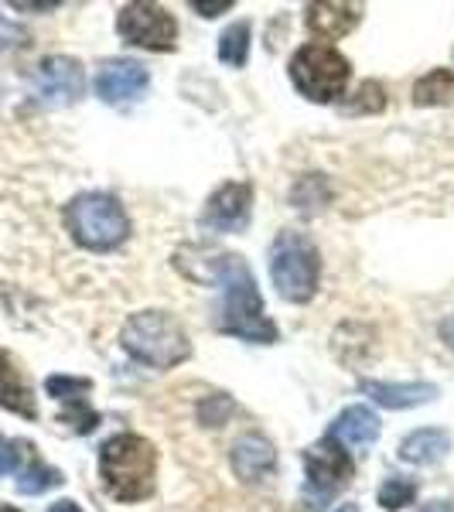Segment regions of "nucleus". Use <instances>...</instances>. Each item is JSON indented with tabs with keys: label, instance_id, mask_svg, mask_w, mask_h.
<instances>
[{
	"label": "nucleus",
	"instance_id": "obj_16",
	"mask_svg": "<svg viewBox=\"0 0 454 512\" xmlns=\"http://www.w3.org/2000/svg\"><path fill=\"white\" fill-rule=\"evenodd\" d=\"M396 451H400V458L410 461V465H437V461L448 458L451 434L441 431V427H424V431H414L410 437H403Z\"/></svg>",
	"mask_w": 454,
	"mask_h": 512
},
{
	"label": "nucleus",
	"instance_id": "obj_25",
	"mask_svg": "<svg viewBox=\"0 0 454 512\" xmlns=\"http://www.w3.org/2000/svg\"><path fill=\"white\" fill-rule=\"evenodd\" d=\"M233 414V403L226 400V396H209V400L198 407V417H202V424L205 427H222L226 424V417Z\"/></svg>",
	"mask_w": 454,
	"mask_h": 512
},
{
	"label": "nucleus",
	"instance_id": "obj_4",
	"mask_svg": "<svg viewBox=\"0 0 454 512\" xmlns=\"http://www.w3.org/2000/svg\"><path fill=\"white\" fill-rule=\"evenodd\" d=\"M65 229H69L82 250L106 253V250H117L123 239H127L130 219L113 195L86 192L65 205Z\"/></svg>",
	"mask_w": 454,
	"mask_h": 512
},
{
	"label": "nucleus",
	"instance_id": "obj_21",
	"mask_svg": "<svg viewBox=\"0 0 454 512\" xmlns=\"http://www.w3.org/2000/svg\"><path fill=\"white\" fill-rule=\"evenodd\" d=\"M417 499V482L414 478H386L379 489V506L383 509H403Z\"/></svg>",
	"mask_w": 454,
	"mask_h": 512
},
{
	"label": "nucleus",
	"instance_id": "obj_8",
	"mask_svg": "<svg viewBox=\"0 0 454 512\" xmlns=\"http://www.w3.org/2000/svg\"><path fill=\"white\" fill-rule=\"evenodd\" d=\"M31 89H35L38 103L69 106V103H76L82 96V89H86V72H82V65L76 59H69V55H52V59H45L35 69Z\"/></svg>",
	"mask_w": 454,
	"mask_h": 512
},
{
	"label": "nucleus",
	"instance_id": "obj_31",
	"mask_svg": "<svg viewBox=\"0 0 454 512\" xmlns=\"http://www.w3.org/2000/svg\"><path fill=\"white\" fill-rule=\"evenodd\" d=\"M338 512H359L356 506H342V509H338Z\"/></svg>",
	"mask_w": 454,
	"mask_h": 512
},
{
	"label": "nucleus",
	"instance_id": "obj_2",
	"mask_svg": "<svg viewBox=\"0 0 454 512\" xmlns=\"http://www.w3.org/2000/svg\"><path fill=\"white\" fill-rule=\"evenodd\" d=\"M99 475L117 502H140L154 492L158 451L137 434H117L99 448Z\"/></svg>",
	"mask_w": 454,
	"mask_h": 512
},
{
	"label": "nucleus",
	"instance_id": "obj_19",
	"mask_svg": "<svg viewBox=\"0 0 454 512\" xmlns=\"http://www.w3.org/2000/svg\"><path fill=\"white\" fill-rule=\"evenodd\" d=\"M62 482H65V478H62L59 468L41 465L38 458H31V465L18 472V492L21 495H41V492H48V489H59Z\"/></svg>",
	"mask_w": 454,
	"mask_h": 512
},
{
	"label": "nucleus",
	"instance_id": "obj_11",
	"mask_svg": "<svg viewBox=\"0 0 454 512\" xmlns=\"http://www.w3.org/2000/svg\"><path fill=\"white\" fill-rule=\"evenodd\" d=\"M147 86H151L147 69L130 59H110L99 65V72H96V96L110 106L134 103V99L147 93Z\"/></svg>",
	"mask_w": 454,
	"mask_h": 512
},
{
	"label": "nucleus",
	"instance_id": "obj_9",
	"mask_svg": "<svg viewBox=\"0 0 454 512\" xmlns=\"http://www.w3.org/2000/svg\"><path fill=\"white\" fill-rule=\"evenodd\" d=\"M304 472H308V489L318 492L321 499H328L338 485L349 482L352 461L335 437H325V441L311 444V448L304 451Z\"/></svg>",
	"mask_w": 454,
	"mask_h": 512
},
{
	"label": "nucleus",
	"instance_id": "obj_29",
	"mask_svg": "<svg viewBox=\"0 0 454 512\" xmlns=\"http://www.w3.org/2000/svg\"><path fill=\"white\" fill-rule=\"evenodd\" d=\"M441 338H444V345L454 352V315H448L441 321Z\"/></svg>",
	"mask_w": 454,
	"mask_h": 512
},
{
	"label": "nucleus",
	"instance_id": "obj_26",
	"mask_svg": "<svg viewBox=\"0 0 454 512\" xmlns=\"http://www.w3.org/2000/svg\"><path fill=\"white\" fill-rule=\"evenodd\" d=\"M31 448L24 441H0V472H18L21 458Z\"/></svg>",
	"mask_w": 454,
	"mask_h": 512
},
{
	"label": "nucleus",
	"instance_id": "obj_17",
	"mask_svg": "<svg viewBox=\"0 0 454 512\" xmlns=\"http://www.w3.org/2000/svg\"><path fill=\"white\" fill-rule=\"evenodd\" d=\"M328 437H335L338 444H349V448H366L379 437V420L369 407H345L335 417Z\"/></svg>",
	"mask_w": 454,
	"mask_h": 512
},
{
	"label": "nucleus",
	"instance_id": "obj_12",
	"mask_svg": "<svg viewBox=\"0 0 454 512\" xmlns=\"http://www.w3.org/2000/svg\"><path fill=\"white\" fill-rule=\"evenodd\" d=\"M229 465H233V472H236L239 482L260 485V482H267V478H274V472H277V451H274V444H270L267 437L243 434L233 444V451H229Z\"/></svg>",
	"mask_w": 454,
	"mask_h": 512
},
{
	"label": "nucleus",
	"instance_id": "obj_13",
	"mask_svg": "<svg viewBox=\"0 0 454 512\" xmlns=\"http://www.w3.org/2000/svg\"><path fill=\"white\" fill-rule=\"evenodd\" d=\"M362 18L359 4H342V0H321V4H308V31L321 41L345 38Z\"/></svg>",
	"mask_w": 454,
	"mask_h": 512
},
{
	"label": "nucleus",
	"instance_id": "obj_22",
	"mask_svg": "<svg viewBox=\"0 0 454 512\" xmlns=\"http://www.w3.org/2000/svg\"><path fill=\"white\" fill-rule=\"evenodd\" d=\"M383 106H386L383 86H379V82H362V86L356 89V96H352L342 110L352 113V117H359V113H379Z\"/></svg>",
	"mask_w": 454,
	"mask_h": 512
},
{
	"label": "nucleus",
	"instance_id": "obj_6",
	"mask_svg": "<svg viewBox=\"0 0 454 512\" xmlns=\"http://www.w3.org/2000/svg\"><path fill=\"white\" fill-rule=\"evenodd\" d=\"M349 76V59L328 45H304L291 59V79L297 93L311 99V103H332L335 96H342L345 86H349Z\"/></svg>",
	"mask_w": 454,
	"mask_h": 512
},
{
	"label": "nucleus",
	"instance_id": "obj_5",
	"mask_svg": "<svg viewBox=\"0 0 454 512\" xmlns=\"http://www.w3.org/2000/svg\"><path fill=\"white\" fill-rule=\"evenodd\" d=\"M270 277H274V287L284 301L291 304L311 301L321 280L318 246L304 233H294V229L280 233L274 239V246H270Z\"/></svg>",
	"mask_w": 454,
	"mask_h": 512
},
{
	"label": "nucleus",
	"instance_id": "obj_15",
	"mask_svg": "<svg viewBox=\"0 0 454 512\" xmlns=\"http://www.w3.org/2000/svg\"><path fill=\"white\" fill-rule=\"evenodd\" d=\"M359 390L373 396V403L386 410H410L420 403H431L437 396V386L431 383H373V379H362Z\"/></svg>",
	"mask_w": 454,
	"mask_h": 512
},
{
	"label": "nucleus",
	"instance_id": "obj_27",
	"mask_svg": "<svg viewBox=\"0 0 454 512\" xmlns=\"http://www.w3.org/2000/svg\"><path fill=\"white\" fill-rule=\"evenodd\" d=\"M236 0H192V11H198L202 18H219V14L233 11Z\"/></svg>",
	"mask_w": 454,
	"mask_h": 512
},
{
	"label": "nucleus",
	"instance_id": "obj_1",
	"mask_svg": "<svg viewBox=\"0 0 454 512\" xmlns=\"http://www.w3.org/2000/svg\"><path fill=\"white\" fill-rule=\"evenodd\" d=\"M205 260L202 270L192 277L198 284H219L226 291V301H222V318L219 328L236 338H246V342H260V345H274L277 342V328L274 321L263 311V297L257 291V280H253V270L246 267L243 256L233 253H216V250H202Z\"/></svg>",
	"mask_w": 454,
	"mask_h": 512
},
{
	"label": "nucleus",
	"instance_id": "obj_32",
	"mask_svg": "<svg viewBox=\"0 0 454 512\" xmlns=\"http://www.w3.org/2000/svg\"><path fill=\"white\" fill-rule=\"evenodd\" d=\"M0 512H21V509H14V506H0Z\"/></svg>",
	"mask_w": 454,
	"mask_h": 512
},
{
	"label": "nucleus",
	"instance_id": "obj_24",
	"mask_svg": "<svg viewBox=\"0 0 454 512\" xmlns=\"http://www.w3.org/2000/svg\"><path fill=\"white\" fill-rule=\"evenodd\" d=\"M62 420H65V424H72V427H76L79 434H89V431H93V427L99 424L96 410L89 407L86 400H72L69 407L62 410Z\"/></svg>",
	"mask_w": 454,
	"mask_h": 512
},
{
	"label": "nucleus",
	"instance_id": "obj_10",
	"mask_svg": "<svg viewBox=\"0 0 454 512\" xmlns=\"http://www.w3.org/2000/svg\"><path fill=\"white\" fill-rule=\"evenodd\" d=\"M250 209H253V188L246 181H229V185H222L205 202L202 226L216 229V233H239L250 222Z\"/></svg>",
	"mask_w": 454,
	"mask_h": 512
},
{
	"label": "nucleus",
	"instance_id": "obj_28",
	"mask_svg": "<svg viewBox=\"0 0 454 512\" xmlns=\"http://www.w3.org/2000/svg\"><path fill=\"white\" fill-rule=\"evenodd\" d=\"M14 11H55V7H59V4H55V0H48V4H24V0H14Z\"/></svg>",
	"mask_w": 454,
	"mask_h": 512
},
{
	"label": "nucleus",
	"instance_id": "obj_3",
	"mask_svg": "<svg viewBox=\"0 0 454 512\" xmlns=\"http://www.w3.org/2000/svg\"><path fill=\"white\" fill-rule=\"evenodd\" d=\"M120 345L127 349V355H134L137 362L151 369H175L192 355V342H188L185 328L164 311H137L123 325Z\"/></svg>",
	"mask_w": 454,
	"mask_h": 512
},
{
	"label": "nucleus",
	"instance_id": "obj_14",
	"mask_svg": "<svg viewBox=\"0 0 454 512\" xmlns=\"http://www.w3.org/2000/svg\"><path fill=\"white\" fill-rule=\"evenodd\" d=\"M0 407L24 417V420L38 417L35 393H31L28 379H24L21 366L14 362V355L4 352V349H0Z\"/></svg>",
	"mask_w": 454,
	"mask_h": 512
},
{
	"label": "nucleus",
	"instance_id": "obj_7",
	"mask_svg": "<svg viewBox=\"0 0 454 512\" xmlns=\"http://www.w3.org/2000/svg\"><path fill=\"white\" fill-rule=\"evenodd\" d=\"M117 31L130 45L151 48V52H168L178 41V21L171 18L168 7L147 4V0H134L120 11Z\"/></svg>",
	"mask_w": 454,
	"mask_h": 512
},
{
	"label": "nucleus",
	"instance_id": "obj_20",
	"mask_svg": "<svg viewBox=\"0 0 454 512\" xmlns=\"http://www.w3.org/2000/svg\"><path fill=\"white\" fill-rule=\"evenodd\" d=\"M246 55H250V24L246 21L229 24L219 38V59L239 69V65H246Z\"/></svg>",
	"mask_w": 454,
	"mask_h": 512
},
{
	"label": "nucleus",
	"instance_id": "obj_30",
	"mask_svg": "<svg viewBox=\"0 0 454 512\" xmlns=\"http://www.w3.org/2000/svg\"><path fill=\"white\" fill-rule=\"evenodd\" d=\"M52 512H82L79 509V502H72V499H62V502H55Z\"/></svg>",
	"mask_w": 454,
	"mask_h": 512
},
{
	"label": "nucleus",
	"instance_id": "obj_23",
	"mask_svg": "<svg viewBox=\"0 0 454 512\" xmlns=\"http://www.w3.org/2000/svg\"><path fill=\"white\" fill-rule=\"evenodd\" d=\"M45 390L48 396H55V400H62V403H72V400H86V393L93 390V383L89 379H72V376H52L45 383Z\"/></svg>",
	"mask_w": 454,
	"mask_h": 512
},
{
	"label": "nucleus",
	"instance_id": "obj_18",
	"mask_svg": "<svg viewBox=\"0 0 454 512\" xmlns=\"http://www.w3.org/2000/svg\"><path fill=\"white\" fill-rule=\"evenodd\" d=\"M414 103L417 106H448V103H454V72L451 69H434V72H427L424 79H417Z\"/></svg>",
	"mask_w": 454,
	"mask_h": 512
}]
</instances>
